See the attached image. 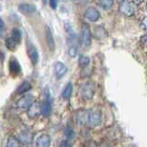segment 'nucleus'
I'll return each mask as SVG.
<instances>
[{
  "label": "nucleus",
  "mask_w": 147,
  "mask_h": 147,
  "mask_svg": "<svg viewBox=\"0 0 147 147\" xmlns=\"http://www.w3.org/2000/svg\"><path fill=\"white\" fill-rule=\"evenodd\" d=\"M9 69H10L11 73L13 74V75H19L20 72H21V67H20L18 61L16 59H11L10 61Z\"/></svg>",
  "instance_id": "obj_17"
},
{
  "label": "nucleus",
  "mask_w": 147,
  "mask_h": 147,
  "mask_svg": "<svg viewBox=\"0 0 147 147\" xmlns=\"http://www.w3.org/2000/svg\"><path fill=\"white\" fill-rule=\"evenodd\" d=\"M52 113V98L49 91H45V98L41 103V115H43L45 117H48Z\"/></svg>",
  "instance_id": "obj_6"
},
{
  "label": "nucleus",
  "mask_w": 147,
  "mask_h": 147,
  "mask_svg": "<svg viewBox=\"0 0 147 147\" xmlns=\"http://www.w3.org/2000/svg\"><path fill=\"white\" fill-rule=\"evenodd\" d=\"M20 145V142L18 139H16V137L13 136H10L8 138V140H7V146L8 147H16V146H19Z\"/></svg>",
  "instance_id": "obj_22"
},
{
  "label": "nucleus",
  "mask_w": 147,
  "mask_h": 147,
  "mask_svg": "<svg viewBox=\"0 0 147 147\" xmlns=\"http://www.w3.org/2000/svg\"><path fill=\"white\" fill-rule=\"evenodd\" d=\"M117 1H119V2H121V1H122V0H117Z\"/></svg>",
  "instance_id": "obj_30"
},
{
  "label": "nucleus",
  "mask_w": 147,
  "mask_h": 147,
  "mask_svg": "<svg viewBox=\"0 0 147 147\" xmlns=\"http://www.w3.org/2000/svg\"><path fill=\"white\" fill-rule=\"evenodd\" d=\"M2 29H4V21L0 18V31H1Z\"/></svg>",
  "instance_id": "obj_28"
},
{
  "label": "nucleus",
  "mask_w": 147,
  "mask_h": 147,
  "mask_svg": "<svg viewBox=\"0 0 147 147\" xmlns=\"http://www.w3.org/2000/svg\"><path fill=\"white\" fill-rule=\"evenodd\" d=\"M95 95V84L92 81L86 82L81 88L80 96L84 100H90Z\"/></svg>",
  "instance_id": "obj_5"
},
{
  "label": "nucleus",
  "mask_w": 147,
  "mask_h": 147,
  "mask_svg": "<svg viewBox=\"0 0 147 147\" xmlns=\"http://www.w3.org/2000/svg\"><path fill=\"white\" fill-rule=\"evenodd\" d=\"M45 36H46V41H47L48 48L50 51L53 52L55 48V38L54 36H53V33L48 25L45 26Z\"/></svg>",
  "instance_id": "obj_10"
},
{
  "label": "nucleus",
  "mask_w": 147,
  "mask_h": 147,
  "mask_svg": "<svg viewBox=\"0 0 147 147\" xmlns=\"http://www.w3.org/2000/svg\"><path fill=\"white\" fill-rule=\"evenodd\" d=\"M28 55L29 57L31 59V62L34 64V65H36V63L38 62V52L37 49L36 48V46L33 45L32 43L28 44Z\"/></svg>",
  "instance_id": "obj_12"
},
{
  "label": "nucleus",
  "mask_w": 147,
  "mask_h": 147,
  "mask_svg": "<svg viewBox=\"0 0 147 147\" xmlns=\"http://www.w3.org/2000/svg\"><path fill=\"white\" fill-rule=\"evenodd\" d=\"M114 5V0H99V6L103 10H110Z\"/></svg>",
  "instance_id": "obj_20"
},
{
  "label": "nucleus",
  "mask_w": 147,
  "mask_h": 147,
  "mask_svg": "<svg viewBox=\"0 0 147 147\" xmlns=\"http://www.w3.org/2000/svg\"><path fill=\"white\" fill-rule=\"evenodd\" d=\"M71 145H72V143L70 142L68 140H64V142H61L60 144H59V146H61V147H62V146H63V147H64V146H71Z\"/></svg>",
  "instance_id": "obj_27"
},
{
  "label": "nucleus",
  "mask_w": 147,
  "mask_h": 147,
  "mask_svg": "<svg viewBox=\"0 0 147 147\" xmlns=\"http://www.w3.org/2000/svg\"><path fill=\"white\" fill-rule=\"evenodd\" d=\"M84 16H85V18L88 19L91 22H96L100 18V13H99V11L94 7L88 8L86 11H85Z\"/></svg>",
  "instance_id": "obj_8"
},
{
  "label": "nucleus",
  "mask_w": 147,
  "mask_h": 147,
  "mask_svg": "<svg viewBox=\"0 0 147 147\" xmlns=\"http://www.w3.org/2000/svg\"><path fill=\"white\" fill-rule=\"evenodd\" d=\"M72 93H73V84L72 82H68V83L66 84L65 88H64V90L62 91V98L64 99H69L71 98L72 96Z\"/></svg>",
  "instance_id": "obj_19"
},
{
  "label": "nucleus",
  "mask_w": 147,
  "mask_h": 147,
  "mask_svg": "<svg viewBox=\"0 0 147 147\" xmlns=\"http://www.w3.org/2000/svg\"><path fill=\"white\" fill-rule=\"evenodd\" d=\"M143 1H144V0H134L135 3H140H140H142Z\"/></svg>",
  "instance_id": "obj_29"
},
{
  "label": "nucleus",
  "mask_w": 147,
  "mask_h": 147,
  "mask_svg": "<svg viewBox=\"0 0 147 147\" xmlns=\"http://www.w3.org/2000/svg\"><path fill=\"white\" fill-rule=\"evenodd\" d=\"M5 44H6V47H7L9 50L13 51V50L16 49V45H17V42L13 39V37H7V38H6Z\"/></svg>",
  "instance_id": "obj_21"
},
{
  "label": "nucleus",
  "mask_w": 147,
  "mask_h": 147,
  "mask_svg": "<svg viewBox=\"0 0 147 147\" xmlns=\"http://www.w3.org/2000/svg\"><path fill=\"white\" fill-rule=\"evenodd\" d=\"M65 30L67 33V53L70 57H76L78 55V39L71 24L66 23Z\"/></svg>",
  "instance_id": "obj_1"
},
{
  "label": "nucleus",
  "mask_w": 147,
  "mask_h": 147,
  "mask_svg": "<svg viewBox=\"0 0 147 147\" xmlns=\"http://www.w3.org/2000/svg\"><path fill=\"white\" fill-rule=\"evenodd\" d=\"M137 10L136 4L134 1L131 0H122L120 2L119 6V11L122 14H124L126 16H132L135 13V11Z\"/></svg>",
  "instance_id": "obj_3"
},
{
  "label": "nucleus",
  "mask_w": 147,
  "mask_h": 147,
  "mask_svg": "<svg viewBox=\"0 0 147 147\" xmlns=\"http://www.w3.org/2000/svg\"><path fill=\"white\" fill-rule=\"evenodd\" d=\"M18 10L23 14H32L36 13V7L33 4H30V3H22L18 6Z\"/></svg>",
  "instance_id": "obj_13"
},
{
  "label": "nucleus",
  "mask_w": 147,
  "mask_h": 147,
  "mask_svg": "<svg viewBox=\"0 0 147 147\" xmlns=\"http://www.w3.org/2000/svg\"><path fill=\"white\" fill-rule=\"evenodd\" d=\"M50 2V6L53 10H55L57 8V0H49Z\"/></svg>",
  "instance_id": "obj_26"
},
{
  "label": "nucleus",
  "mask_w": 147,
  "mask_h": 147,
  "mask_svg": "<svg viewBox=\"0 0 147 147\" xmlns=\"http://www.w3.org/2000/svg\"><path fill=\"white\" fill-rule=\"evenodd\" d=\"M65 136L67 138V140H70L73 139L74 137V130L71 128V127H68L66 129V132H65Z\"/></svg>",
  "instance_id": "obj_25"
},
{
  "label": "nucleus",
  "mask_w": 147,
  "mask_h": 147,
  "mask_svg": "<svg viewBox=\"0 0 147 147\" xmlns=\"http://www.w3.org/2000/svg\"><path fill=\"white\" fill-rule=\"evenodd\" d=\"M36 144L37 147H48L51 145V137L47 134H43L38 137Z\"/></svg>",
  "instance_id": "obj_15"
},
{
  "label": "nucleus",
  "mask_w": 147,
  "mask_h": 147,
  "mask_svg": "<svg viewBox=\"0 0 147 147\" xmlns=\"http://www.w3.org/2000/svg\"><path fill=\"white\" fill-rule=\"evenodd\" d=\"M34 96L31 94H27V95L23 96L21 98H19L16 102V106L21 110L28 109V107L34 102Z\"/></svg>",
  "instance_id": "obj_7"
},
{
  "label": "nucleus",
  "mask_w": 147,
  "mask_h": 147,
  "mask_svg": "<svg viewBox=\"0 0 147 147\" xmlns=\"http://www.w3.org/2000/svg\"><path fill=\"white\" fill-rule=\"evenodd\" d=\"M102 122V113L98 109L89 110L87 123L91 126H98Z\"/></svg>",
  "instance_id": "obj_4"
},
{
  "label": "nucleus",
  "mask_w": 147,
  "mask_h": 147,
  "mask_svg": "<svg viewBox=\"0 0 147 147\" xmlns=\"http://www.w3.org/2000/svg\"><path fill=\"white\" fill-rule=\"evenodd\" d=\"M88 114L89 110L81 109L76 113V122L78 125H85L88 121Z\"/></svg>",
  "instance_id": "obj_14"
},
{
  "label": "nucleus",
  "mask_w": 147,
  "mask_h": 147,
  "mask_svg": "<svg viewBox=\"0 0 147 147\" xmlns=\"http://www.w3.org/2000/svg\"><path fill=\"white\" fill-rule=\"evenodd\" d=\"M32 88V85L29 81H23L21 84L17 87L16 89V94L17 95H22V94L27 93L28 91H30Z\"/></svg>",
  "instance_id": "obj_18"
},
{
  "label": "nucleus",
  "mask_w": 147,
  "mask_h": 147,
  "mask_svg": "<svg viewBox=\"0 0 147 147\" xmlns=\"http://www.w3.org/2000/svg\"><path fill=\"white\" fill-rule=\"evenodd\" d=\"M80 44L82 47L84 48H87L91 45L92 43V33H91V30L89 28V26L87 24L83 23L81 27V34H80Z\"/></svg>",
  "instance_id": "obj_2"
},
{
  "label": "nucleus",
  "mask_w": 147,
  "mask_h": 147,
  "mask_svg": "<svg viewBox=\"0 0 147 147\" xmlns=\"http://www.w3.org/2000/svg\"><path fill=\"white\" fill-rule=\"evenodd\" d=\"M18 140L20 143L25 145H29L33 140V135L29 131H22L18 137Z\"/></svg>",
  "instance_id": "obj_16"
},
{
  "label": "nucleus",
  "mask_w": 147,
  "mask_h": 147,
  "mask_svg": "<svg viewBox=\"0 0 147 147\" xmlns=\"http://www.w3.org/2000/svg\"><path fill=\"white\" fill-rule=\"evenodd\" d=\"M11 37H13V39L17 42V44H18L20 42V40H21V32H20L18 29L14 28L13 30V34H11Z\"/></svg>",
  "instance_id": "obj_24"
},
{
  "label": "nucleus",
  "mask_w": 147,
  "mask_h": 147,
  "mask_svg": "<svg viewBox=\"0 0 147 147\" xmlns=\"http://www.w3.org/2000/svg\"><path fill=\"white\" fill-rule=\"evenodd\" d=\"M68 71V68L64 63L60 62V61H57L55 65V76H57V79H60L62 76H64L67 74Z\"/></svg>",
  "instance_id": "obj_11"
},
{
  "label": "nucleus",
  "mask_w": 147,
  "mask_h": 147,
  "mask_svg": "<svg viewBox=\"0 0 147 147\" xmlns=\"http://www.w3.org/2000/svg\"><path fill=\"white\" fill-rule=\"evenodd\" d=\"M27 114L29 117H32V119L37 117L41 114V104L37 101H34L33 103L28 107Z\"/></svg>",
  "instance_id": "obj_9"
},
{
  "label": "nucleus",
  "mask_w": 147,
  "mask_h": 147,
  "mask_svg": "<svg viewBox=\"0 0 147 147\" xmlns=\"http://www.w3.org/2000/svg\"><path fill=\"white\" fill-rule=\"evenodd\" d=\"M90 63V58L87 55H81L79 57V66L81 68H86V67L89 65Z\"/></svg>",
  "instance_id": "obj_23"
}]
</instances>
